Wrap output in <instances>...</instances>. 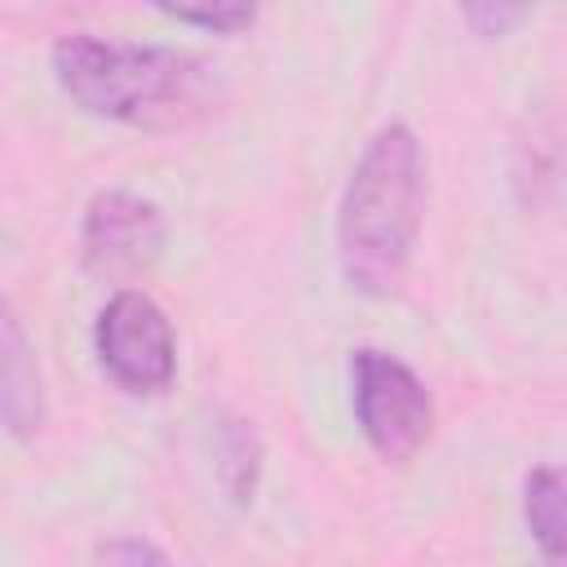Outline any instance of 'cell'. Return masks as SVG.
<instances>
[{"instance_id":"1","label":"cell","mask_w":567,"mask_h":567,"mask_svg":"<svg viewBox=\"0 0 567 567\" xmlns=\"http://www.w3.org/2000/svg\"><path fill=\"white\" fill-rule=\"evenodd\" d=\"M53 75L80 111L133 128H177L213 106V71L195 53L164 44L62 35Z\"/></svg>"},{"instance_id":"2","label":"cell","mask_w":567,"mask_h":567,"mask_svg":"<svg viewBox=\"0 0 567 567\" xmlns=\"http://www.w3.org/2000/svg\"><path fill=\"white\" fill-rule=\"evenodd\" d=\"M421 142L408 124H385L363 146L337 208V257L354 292L381 297L403 279L421 230Z\"/></svg>"},{"instance_id":"3","label":"cell","mask_w":567,"mask_h":567,"mask_svg":"<svg viewBox=\"0 0 567 567\" xmlns=\"http://www.w3.org/2000/svg\"><path fill=\"white\" fill-rule=\"evenodd\" d=\"M350 385H354V421L372 443V452L385 461L416 456L434 421L425 381L385 350H354Z\"/></svg>"},{"instance_id":"4","label":"cell","mask_w":567,"mask_h":567,"mask_svg":"<svg viewBox=\"0 0 567 567\" xmlns=\"http://www.w3.org/2000/svg\"><path fill=\"white\" fill-rule=\"evenodd\" d=\"M106 377L128 394H159L177 372V341L168 315L137 288H120L93 328Z\"/></svg>"},{"instance_id":"5","label":"cell","mask_w":567,"mask_h":567,"mask_svg":"<svg viewBox=\"0 0 567 567\" xmlns=\"http://www.w3.org/2000/svg\"><path fill=\"white\" fill-rule=\"evenodd\" d=\"M159 252H164V217L151 199L133 190L93 195L80 226V257L89 275L106 284H133L159 261Z\"/></svg>"},{"instance_id":"6","label":"cell","mask_w":567,"mask_h":567,"mask_svg":"<svg viewBox=\"0 0 567 567\" xmlns=\"http://www.w3.org/2000/svg\"><path fill=\"white\" fill-rule=\"evenodd\" d=\"M44 425V381L22 319L0 301V430L31 439Z\"/></svg>"},{"instance_id":"7","label":"cell","mask_w":567,"mask_h":567,"mask_svg":"<svg viewBox=\"0 0 567 567\" xmlns=\"http://www.w3.org/2000/svg\"><path fill=\"white\" fill-rule=\"evenodd\" d=\"M523 518L536 536V545L545 549L549 563L563 558V545H567V532H563V474L554 465H540L527 474L523 483Z\"/></svg>"},{"instance_id":"8","label":"cell","mask_w":567,"mask_h":567,"mask_svg":"<svg viewBox=\"0 0 567 567\" xmlns=\"http://www.w3.org/2000/svg\"><path fill=\"white\" fill-rule=\"evenodd\" d=\"M257 470H261V443H257L252 425L226 416V421L217 425V474H221L226 492H230L239 505L252 501Z\"/></svg>"},{"instance_id":"9","label":"cell","mask_w":567,"mask_h":567,"mask_svg":"<svg viewBox=\"0 0 567 567\" xmlns=\"http://www.w3.org/2000/svg\"><path fill=\"white\" fill-rule=\"evenodd\" d=\"M168 18L177 22H190V27H208L217 35H235L244 27L257 22V9L252 4H213V9H186V4H164Z\"/></svg>"},{"instance_id":"10","label":"cell","mask_w":567,"mask_h":567,"mask_svg":"<svg viewBox=\"0 0 567 567\" xmlns=\"http://www.w3.org/2000/svg\"><path fill=\"white\" fill-rule=\"evenodd\" d=\"M102 567H173V563L146 540H111L102 549Z\"/></svg>"},{"instance_id":"11","label":"cell","mask_w":567,"mask_h":567,"mask_svg":"<svg viewBox=\"0 0 567 567\" xmlns=\"http://www.w3.org/2000/svg\"><path fill=\"white\" fill-rule=\"evenodd\" d=\"M523 18L518 4H470L465 9V22L474 27V35H501L505 27H514Z\"/></svg>"}]
</instances>
